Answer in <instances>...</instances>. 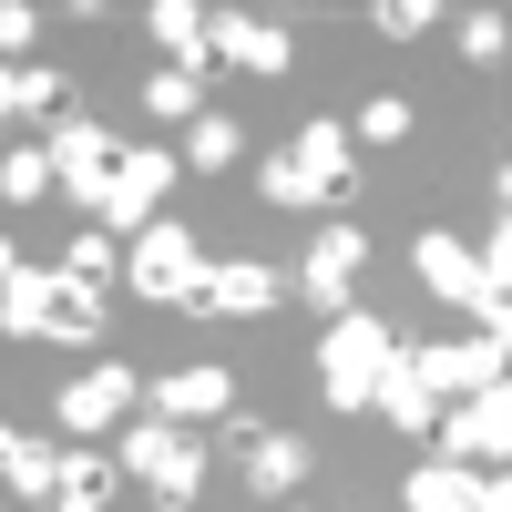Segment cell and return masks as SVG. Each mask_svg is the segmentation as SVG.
<instances>
[{"label":"cell","instance_id":"6da1fadb","mask_svg":"<svg viewBox=\"0 0 512 512\" xmlns=\"http://www.w3.org/2000/svg\"><path fill=\"white\" fill-rule=\"evenodd\" d=\"M0 328L11 338H72V349H93L103 338V287H82L62 267H21L0 287Z\"/></svg>","mask_w":512,"mask_h":512},{"label":"cell","instance_id":"7a4b0ae2","mask_svg":"<svg viewBox=\"0 0 512 512\" xmlns=\"http://www.w3.org/2000/svg\"><path fill=\"white\" fill-rule=\"evenodd\" d=\"M400 349H390V328H379L369 308H349V318H328V349H318V379H328V410H369V390H379V369H390Z\"/></svg>","mask_w":512,"mask_h":512},{"label":"cell","instance_id":"3957f363","mask_svg":"<svg viewBox=\"0 0 512 512\" xmlns=\"http://www.w3.org/2000/svg\"><path fill=\"white\" fill-rule=\"evenodd\" d=\"M195 277H205V256H195V236H185L175 216H154L134 246H123V287H134V297H154V308H185V297H195Z\"/></svg>","mask_w":512,"mask_h":512},{"label":"cell","instance_id":"277c9868","mask_svg":"<svg viewBox=\"0 0 512 512\" xmlns=\"http://www.w3.org/2000/svg\"><path fill=\"white\" fill-rule=\"evenodd\" d=\"M441 461H461V472H502V451H512V390L492 379V390H472V400H441Z\"/></svg>","mask_w":512,"mask_h":512},{"label":"cell","instance_id":"5b68a950","mask_svg":"<svg viewBox=\"0 0 512 512\" xmlns=\"http://www.w3.org/2000/svg\"><path fill=\"white\" fill-rule=\"evenodd\" d=\"M123 472L134 482H154L164 502H195V482H205V441L195 431H175V420H144V431H123Z\"/></svg>","mask_w":512,"mask_h":512},{"label":"cell","instance_id":"8992f818","mask_svg":"<svg viewBox=\"0 0 512 512\" xmlns=\"http://www.w3.org/2000/svg\"><path fill=\"white\" fill-rule=\"evenodd\" d=\"M359 267H369V236L349 226V216H338L308 256H297V297H308V308L318 318H349V287H359Z\"/></svg>","mask_w":512,"mask_h":512},{"label":"cell","instance_id":"52a82bcc","mask_svg":"<svg viewBox=\"0 0 512 512\" xmlns=\"http://www.w3.org/2000/svg\"><path fill=\"white\" fill-rule=\"evenodd\" d=\"M400 359H410V379H420L431 400H472V390L502 379V349H492V338H441V349H400Z\"/></svg>","mask_w":512,"mask_h":512},{"label":"cell","instance_id":"ba28073f","mask_svg":"<svg viewBox=\"0 0 512 512\" xmlns=\"http://www.w3.org/2000/svg\"><path fill=\"white\" fill-rule=\"evenodd\" d=\"M277 297H287V277L256 267V256H236V267H205V277H195L185 308H195V318H267Z\"/></svg>","mask_w":512,"mask_h":512},{"label":"cell","instance_id":"9c48e42d","mask_svg":"<svg viewBox=\"0 0 512 512\" xmlns=\"http://www.w3.org/2000/svg\"><path fill=\"white\" fill-rule=\"evenodd\" d=\"M41 154H52V185H72L82 205H93V195L113 185V164H123V144L103 134V123H82V113H72V123H52V144H41Z\"/></svg>","mask_w":512,"mask_h":512},{"label":"cell","instance_id":"30bf717a","mask_svg":"<svg viewBox=\"0 0 512 512\" xmlns=\"http://www.w3.org/2000/svg\"><path fill=\"white\" fill-rule=\"evenodd\" d=\"M236 482L256 502H287L297 482H308V441L297 431H236Z\"/></svg>","mask_w":512,"mask_h":512},{"label":"cell","instance_id":"8fae6325","mask_svg":"<svg viewBox=\"0 0 512 512\" xmlns=\"http://www.w3.org/2000/svg\"><path fill=\"white\" fill-rule=\"evenodd\" d=\"M134 400H144V379L123 369V359H93V369H82L72 390H62V431H113V420L134 410Z\"/></svg>","mask_w":512,"mask_h":512},{"label":"cell","instance_id":"7c38bea8","mask_svg":"<svg viewBox=\"0 0 512 512\" xmlns=\"http://www.w3.org/2000/svg\"><path fill=\"white\" fill-rule=\"evenodd\" d=\"M205 41H216V62H236V72H287L297 62L287 21H246V11H205Z\"/></svg>","mask_w":512,"mask_h":512},{"label":"cell","instance_id":"4fadbf2b","mask_svg":"<svg viewBox=\"0 0 512 512\" xmlns=\"http://www.w3.org/2000/svg\"><path fill=\"white\" fill-rule=\"evenodd\" d=\"M144 410L185 431V420H226L236 390H226V369H164V379H144Z\"/></svg>","mask_w":512,"mask_h":512},{"label":"cell","instance_id":"5bb4252c","mask_svg":"<svg viewBox=\"0 0 512 512\" xmlns=\"http://www.w3.org/2000/svg\"><path fill=\"white\" fill-rule=\"evenodd\" d=\"M287 164H297V175H308V185H318L328 205L359 185V144H349V123H308V134L287 144Z\"/></svg>","mask_w":512,"mask_h":512},{"label":"cell","instance_id":"9a60e30c","mask_svg":"<svg viewBox=\"0 0 512 512\" xmlns=\"http://www.w3.org/2000/svg\"><path fill=\"white\" fill-rule=\"evenodd\" d=\"M154 41H164V72H185L205 93V72H216V41H205V11L195 0H154Z\"/></svg>","mask_w":512,"mask_h":512},{"label":"cell","instance_id":"2e32d148","mask_svg":"<svg viewBox=\"0 0 512 512\" xmlns=\"http://www.w3.org/2000/svg\"><path fill=\"white\" fill-rule=\"evenodd\" d=\"M113 482H123V461H113V451H62L52 502H41V512H113Z\"/></svg>","mask_w":512,"mask_h":512},{"label":"cell","instance_id":"e0dca14e","mask_svg":"<svg viewBox=\"0 0 512 512\" xmlns=\"http://www.w3.org/2000/svg\"><path fill=\"white\" fill-rule=\"evenodd\" d=\"M420 277H431V297L472 308V297H482V256L461 246V236H420Z\"/></svg>","mask_w":512,"mask_h":512},{"label":"cell","instance_id":"ac0fdd59","mask_svg":"<svg viewBox=\"0 0 512 512\" xmlns=\"http://www.w3.org/2000/svg\"><path fill=\"white\" fill-rule=\"evenodd\" d=\"M369 410H390L400 431H441V400H431V390H420V379H410V359H390V369H379Z\"/></svg>","mask_w":512,"mask_h":512},{"label":"cell","instance_id":"d6986e66","mask_svg":"<svg viewBox=\"0 0 512 512\" xmlns=\"http://www.w3.org/2000/svg\"><path fill=\"white\" fill-rule=\"evenodd\" d=\"M52 472H62V451L11 431V451H0V482H11V502H31V512H41V502H52Z\"/></svg>","mask_w":512,"mask_h":512},{"label":"cell","instance_id":"ffe728a7","mask_svg":"<svg viewBox=\"0 0 512 512\" xmlns=\"http://www.w3.org/2000/svg\"><path fill=\"white\" fill-rule=\"evenodd\" d=\"M482 502V472H461V461H420L410 472V512H472Z\"/></svg>","mask_w":512,"mask_h":512},{"label":"cell","instance_id":"44dd1931","mask_svg":"<svg viewBox=\"0 0 512 512\" xmlns=\"http://www.w3.org/2000/svg\"><path fill=\"white\" fill-rule=\"evenodd\" d=\"M349 144H369V154L410 144V93H369V103H359V123H349Z\"/></svg>","mask_w":512,"mask_h":512},{"label":"cell","instance_id":"7402d4cb","mask_svg":"<svg viewBox=\"0 0 512 512\" xmlns=\"http://www.w3.org/2000/svg\"><path fill=\"white\" fill-rule=\"evenodd\" d=\"M185 164H195V175H226V164H236V123L226 113H195L185 123Z\"/></svg>","mask_w":512,"mask_h":512},{"label":"cell","instance_id":"603a6c76","mask_svg":"<svg viewBox=\"0 0 512 512\" xmlns=\"http://www.w3.org/2000/svg\"><path fill=\"white\" fill-rule=\"evenodd\" d=\"M62 277H82V287H103V277H123V246H113L103 226H82V236H72V256H62Z\"/></svg>","mask_w":512,"mask_h":512},{"label":"cell","instance_id":"cb8c5ba5","mask_svg":"<svg viewBox=\"0 0 512 512\" xmlns=\"http://www.w3.org/2000/svg\"><path fill=\"white\" fill-rule=\"evenodd\" d=\"M256 195H267V205H328V195H318L308 175H297L287 154H267V164H256Z\"/></svg>","mask_w":512,"mask_h":512},{"label":"cell","instance_id":"d4e9b609","mask_svg":"<svg viewBox=\"0 0 512 512\" xmlns=\"http://www.w3.org/2000/svg\"><path fill=\"white\" fill-rule=\"evenodd\" d=\"M502 52H512V21H502V11H472V21H461V62H482V72H492Z\"/></svg>","mask_w":512,"mask_h":512},{"label":"cell","instance_id":"484cf974","mask_svg":"<svg viewBox=\"0 0 512 512\" xmlns=\"http://www.w3.org/2000/svg\"><path fill=\"white\" fill-rule=\"evenodd\" d=\"M0 195H11V205L52 195V154H0Z\"/></svg>","mask_w":512,"mask_h":512},{"label":"cell","instance_id":"4316f807","mask_svg":"<svg viewBox=\"0 0 512 512\" xmlns=\"http://www.w3.org/2000/svg\"><path fill=\"white\" fill-rule=\"evenodd\" d=\"M144 103H154L164 123H195V113H205V93H195L185 72H154V82H144Z\"/></svg>","mask_w":512,"mask_h":512},{"label":"cell","instance_id":"83f0119b","mask_svg":"<svg viewBox=\"0 0 512 512\" xmlns=\"http://www.w3.org/2000/svg\"><path fill=\"white\" fill-rule=\"evenodd\" d=\"M431 21H441L431 0H379V11H369V31H390V41H420Z\"/></svg>","mask_w":512,"mask_h":512},{"label":"cell","instance_id":"f1b7e54d","mask_svg":"<svg viewBox=\"0 0 512 512\" xmlns=\"http://www.w3.org/2000/svg\"><path fill=\"white\" fill-rule=\"evenodd\" d=\"M31 21H41V11H21V0H0V62H11V72H21V52H31Z\"/></svg>","mask_w":512,"mask_h":512},{"label":"cell","instance_id":"f546056e","mask_svg":"<svg viewBox=\"0 0 512 512\" xmlns=\"http://www.w3.org/2000/svg\"><path fill=\"white\" fill-rule=\"evenodd\" d=\"M62 103V72L52 62H21V113H52Z\"/></svg>","mask_w":512,"mask_h":512},{"label":"cell","instance_id":"4dcf8cb0","mask_svg":"<svg viewBox=\"0 0 512 512\" xmlns=\"http://www.w3.org/2000/svg\"><path fill=\"white\" fill-rule=\"evenodd\" d=\"M0 113H21V72L11 62H0Z\"/></svg>","mask_w":512,"mask_h":512},{"label":"cell","instance_id":"1f68e13d","mask_svg":"<svg viewBox=\"0 0 512 512\" xmlns=\"http://www.w3.org/2000/svg\"><path fill=\"white\" fill-rule=\"evenodd\" d=\"M11 277H21V256H11V236H0V287H11Z\"/></svg>","mask_w":512,"mask_h":512},{"label":"cell","instance_id":"d6a6232c","mask_svg":"<svg viewBox=\"0 0 512 512\" xmlns=\"http://www.w3.org/2000/svg\"><path fill=\"white\" fill-rule=\"evenodd\" d=\"M0 512H31V502H0Z\"/></svg>","mask_w":512,"mask_h":512},{"label":"cell","instance_id":"836d02e7","mask_svg":"<svg viewBox=\"0 0 512 512\" xmlns=\"http://www.w3.org/2000/svg\"><path fill=\"white\" fill-rule=\"evenodd\" d=\"M0 451H11V431H0Z\"/></svg>","mask_w":512,"mask_h":512}]
</instances>
